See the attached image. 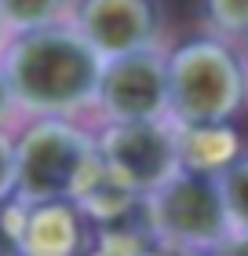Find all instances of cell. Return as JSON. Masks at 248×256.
Segmentation results:
<instances>
[{
    "label": "cell",
    "instance_id": "1",
    "mask_svg": "<svg viewBox=\"0 0 248 256\" xmlns=\"http://www.w3.org/2000/svg\"><path fill=\"white\" fill-rule=\"evenodd\" d=\"M0 74L15 106L37 118H69L95 106L102 59L69 22H55L7 37L0 52Z\"/></svg>",
    "mask_w": 248,
    "mask_h": 256
},
{
    "label": "cell",
    "instance_id": "2",
    "mask_svg": "<svg viewBox=\"0 0 248 256\" xmlns=\"http://www.w3.org/2000/svg\"><path fill=\"white\" fill-rule=\"evenodd\" d=\"M168 121L175 128L230 124L245 106L248 74L223 37H194L164 55Z\"/></svg>",
    "mask_w": 248,
    "mask_h": 256
},
{
    "label": "cell",
    "instance_id": "3",
    "mask_svg": "<svg viewBox=\"0 0 248 256\" xmlns=\"http://www.w3.org/2000/svg\"><path fill=\"white\" fill-rule=\"evenodd\" d=\"M99 176L95 139L69 118H37L15 139V198L26 205L80 202Z\"/></svg>",
    "mask_w": 248,
    "mask_h": 256
},
{
    "label": "cell",
    "instance_id": "4",
    "mask_svg": "<svg viewBox=\"0 0 248 256\" xmlns=\"http://www.w3.org/2000/svg\"><path fill=\"white\" fill-rule=\"evenodd\" d=\"M150 238L172 256H216L234 242L216 176L179 168L143 198Z\"/></svg>",
    "mask_w": 248,
    "mask_h": 256
},
{
    "label": "cell",
    "instance_id": "5",
    "mask_svg": "<svg viewBox=\"0 0 248 256\" xmlns=\"http://www.w3.org/2000/svg\"><path fill=\"white\" fill-rule=\"evenodd\" d=\"M95 154L106 180L143 202L179 172V132L172 121H113L95 136Z\"/></svg>",
    "mask_w": 248,
    "mask_h": 256
},
{
    "label": "cell",
    "instance_id": "6",
    "mask_svg": "<svg viewBox=\"0 0 248 256\" xmlns=\"http://www.w3.org/2000/svg\"><path fill=\"white\" fill-rule=\"evenodd\" d=\"M95 106L113 121H168V77L157 48L106 59L99 74Z\"/></svg>",
    "mask_w": 248,
    "mask_h": 256
},
{
    "label": "cell",
    "instance_id": "7",
    "mask_svg": "<svg viewBox=\"0 0 248 256\" xmlns=\"http://www.w3.org/2000/svg\"><path fill=\"white\" fill-rule=\"evenodd\" d=\"M99 59H121L132 52L157 48L161 4L157 0H77L69 18Z\"/></svg>",
    "mask_w": 248,
    "mask_h": 256
},
{
    "label": "cell",
    "instance_id": "8",
    "mask_svg": "<svg viewBox=\"0 0 248 256\" xmlns=\"http://www.w3.org/2000/svg\"><path fill=\"white\" fill-rule=\"evenodd\" d=\"M91 249V220L77 202H44L26 205L18 256H88Z\"/></svg>",
    "mask_w": 248,
    "mask_h": 256
},
{
    "label": "cell",
    "instance_id": "9",
    "mask_svg": "<svg viewBox=\"0 0 248 256\" xmlns=\"http://www.w3.org/2000/svg\"><path fill=\"white\" fill-rule=\"evenodd\" d=\"M179 132V168L216 176L238 158V136L230 124H205V128H175Z\"/></svg>",
    "mask_w": 248,
    "mask_h": 256
},
{
    "label": "cell",
    "instance_id": "10",
    "mask_svg": "<svg viewBox=\"0 0 248 256\" xmlns=\"http://www.w3.org/2000/svg\"><path fill=\"white\" fill-rule=\"evenodd\" d=\"M216 187L227 208L230 234L248 242V154H238L227 168L216 172Z\"/></svg>",
    "mask_w": 248,
    "mask_h": 256
},
{
    "label": "cell",
    "instance_id": "11",
    "mask_svg": "<svg viewBox=\"0 0 248 256\" xmlns=\"http://www.w3.org/2000/svg\"><path fill=\"white\" fill-rule=\"evenodd\" d=\"M66 0H0V22H4L7 37L29 30H44L62 22Z\"/></svg>",
    "mask_w": 248,
    "mask_h": 256
},
{
    "label": "cell",
    "instance_id": "12",
    "mask_svg": "<svg viewBox=\"0 0 248 256\" xmlns=\"http://www.w3.org/2000/svg\"><path fill=\"white\" fill-rule=\"evenodd\" d=\"M205 15L219 37H248V0H205Z\"/></svg>",
    "mask_w": 248,
    "mask_h": 256
},
{
    "label": "cell",
    "instance_id": "13",
    "mask_svg": "<svg viewBox=\"0 0 248 256\" xmlns=\"http://www.w3.org/2000/svg\"><path fill=\"white\" fill-rule=\"evenodd\" d=\"M22 227H26V202H18L15 194L0 198V256L22 252Z\"/></svg>",
    "mask_w": 248,
    "mask_h": 256
},
{
    "label": "cell",
    "instance_id": "14",
    "mask_svg": "<svg viewBox=\"0 0 248 256\" xmlns=\"http://www.w3.org/2000/svg\"><path fill=\"white\" fill-rule=\"evenodd\" d=\"M15 194V139L0 132V198Z\"/></svg>",
    "mask_w": 248,
    "mask_h": 256
},
{
    "label": "cell",
    "instance_id": "15",
    "mask_svg": "<svg viewBox=\"0 0 248 256\" xmlns=\"http://www.w3.org/2000/svg\"><path fill=\"white\" fill-rule=\"evenodd\" d=\"M15 106L11 102V92H7V80H4V74H0V124H4V118H7V110Z\"/></svg>",
    "mask_w": 248,
    "mask_h": 256
},
{
    "label": "cell",
    "instance_id": "16",
    "mask_svg": "<svg viewBox=\"0 0 248 256\" xmlns=\"http://www.w3.org/2000/svg\"><path fill=\"white\" fill-rule=\"evenodd\" d=\"M4 44H7V30H4V22H0V52H4Z\"/></svg>",
    "mask_w": 248,
    "mask_h": 256
}]
</instances>
